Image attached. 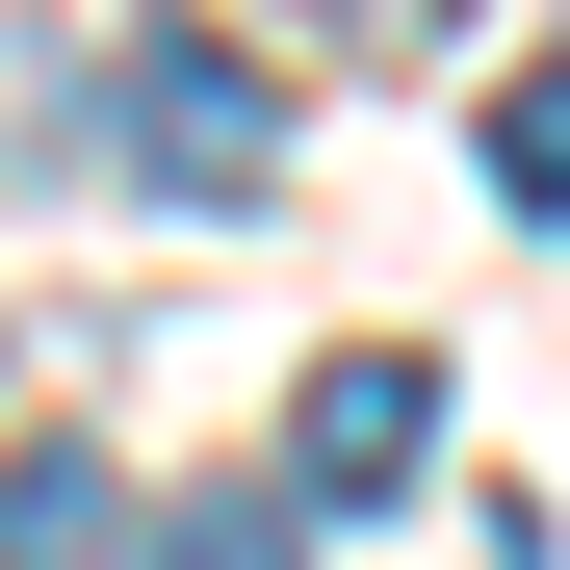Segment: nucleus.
Listing matches in <instances>:
<instances>
[{"label":"nucleus","instance_id":"nucleus-1","mask_svg":"<svg viewBox=\"0 0 570 570\" xmlns=\"http://www.w3.org/2000/svg\"><path fill=\"white\" fill-rule=\"evenodd\" d=\"M78 130H105L156 208H259V181H285V78L208 27V0H130V27L78 52Z\"/></svg>","mask_w":570,"mask_h":570},{"label":"nucleus","instance_id":"nucleus-2","mask_svg":"<svg viewBox=\"0 0 570 570\" xmlns=\"http://www.w3.org/2000/svg\"><path fill=\"white\" fill-rule=\"evenodd\" d=\"M415 466H441V363H415V337H337V363H312V415H285V493H337V519H363V493H415Z\"/></svg>","mask_w":570,"mask_h":570},{"label":"nucleus","instance_id":"nucleus-3","mask_svg":"<svg viewBox=\"0 0 570 570\" xmlns=\"http://www.w3.org/2000/svg\"><path fill=\"white\" fill-rule=\"evenodd\" d=\"M0 570H130V466L105 441H27L0 466Z\"/></svg>","mask_w":570,"mask_h":570},{"label":"nucleus","instance_id":"nucleus-4","mask_svg":"<svg viewBox=\"0 0 570 570\" xmlns=\"http://www.w3.org/2000/svg\"><path fill=\"white\" fill-rule=\"evenodd\" d=\"M493 208H519V234H570V52H519V78H493Z\"/></svg>","mask_w":570,"mask_h":570},{"label":"nucleus","instance_id":"nucleus-5","mask_svg":"<svg viewBox=\"0 0 570 570\" xmlns=\"http://www.w3.org/2000/svg\"><path fill=\"white\" fill-rule=\"evenodd\" d=\"M285 519H312V493H181V519H156V570H285Z\"/></svg>","mask_w":570,"mask_h":570},{"label":"nucleus","instance_id":"nucleus-6","mask_svg":"<svg viewBox=\"0 0 570 570\" xmlns=\"http://www.w3.org/2000/svg\"><path fill=\"white\" fill-rule=\"evenodd\" d=\"M259 27H337V52H415L441 0H259Z\"/></svg>","mask_w":570,"mask_h":570}]
</instances>
